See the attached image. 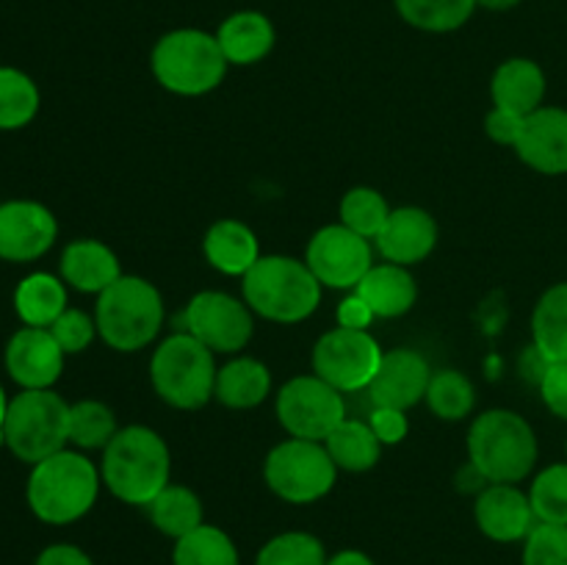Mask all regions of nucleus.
Masks as SVG:
<instances>
[{"label": "nucleus", "instance_id": "40", "mask_svg": "<svg viewBox=\"0 0 567 565\" xmlns=\"http://www.w3.org/2000/svg\"><path fill=\"white\" fill-rule=\"evenodd\" d=\"M537 386L546 408L567 421V363H548Z\"/></svg>", "mask_w": 567, "mask_h": 565}, {"label": "nucleus", "instance_id": "22", "mask_svg": "<svg viewBox=\"0 0 567 565\" xmlns=\"http://www.w3.org/2000/svg\"><path fill=\"white\" fill-rule=\"evenodd\" d=\"M491 94L496 109L529 116L546 97V72L532 59H507L493 72Z\"/></svg>", "mask_w": 567, "mask_h": 565}, {"label": "nucleus", "instance_id": "33", "mask_svg": "<svg viewBox=\"0 0 567 565\" xmlns=\"http://www.w3.org/2000/svg\"><path fill=\"white\" fill-rule=\"evenodd\" d=\"M426 404L432 413L443 421H463L468 419L476 404L474 382L457 369L432 371L430 388H426Z\"/></svg>", "mask_w": 567, "mask_h": 565}, {"label": "nucleus", "instance_id": "27", "mask_svg": "<svg viewBox=\"0 0 567 565\" xmlns=\"http://www.w3.org/2000/svg\"><path fill=\"white\" fill-rule=\"evenodd\" d=\"M532 338L548 363H567V282H557L537 299Z\"/></svg>", "mask_w": 567, "mask_h": 565}, {"label": "nucleus", "instance_id": "45", "mask_svg": "<svg viewBox=\"0 0 567 565\" xmlns=\"http://www.w3.org/2000/svg\"><path fill=\"white\" fill-rule=\"evenodd\" d=\"M327 565H377V563L369 557V554L360 552V548H343V552L332 554V557L327 559Z\"/></svg>", "mask_w": 567, "mask_h": 565}, {"label": "nucleus", "instance_id": "6", "mask_svg": "<svg viewBox=\"0 0 567 565\" xmlns=\"http://www.w3.org/2000/svg\"><path fill=\"white\" fill-rule=\"evenodd\" d=\"M94 325L100 338L116 352H138L161 332L164 299L150 280L122 275L114 286L97 294Z\"/></svg>", "mask_w": 567, "mask_h": 565}, {"label": "nucleus", "instance_id": "42", "mask_svg": "<svg viewBox=\"0 0 567 565\" xmlns=\"http://www.w3.org/2000/svg\"><path fill=\"white\" fill-rule=\"evenodd\" d=\"M526 116L513 114V111H504L493 105L491 114L485 116V131L487 136L496 144H504V147H515L520 138V131H524Z\"/></svg>", "mask_w": 567, "mask_h": 565}, {"label": "nucleus", "instance_id": "8", "mask_svg": "<svg viewBox=\"0 0 567 565\" xmlns=\"http://www.w3.org/2000/svg\"><path fill=\"white\" fill-rule=\"evenodd\" d=\"M216 371L214 352L186 330L158 343L150 360L155 393L177 410H197L214 399Z\"/></svg>", "mask_w": 567, "mask_h": 565}, {"label": "nucleus", "instance_id": "18", "mask_svg": "<svg viewBox=\"0 0 567 565\" xmlns=\"http://www.w3.org/2000/svg\"><path fill=\"white\" fill-rule=\"evenodd\" d=\"M515 153L540 175H567V109L540 105L526 116Z\"/></svg>", "mask_w": 567, "mask_h": 565}, {"label": "nucleus", "instance_id": "35", "mask_svg": "<svg viewBox=\"0 0 567 565\" xmlns=\"http://www.w3.org/2000/svg\"><path fill=\"white\" fill-rule=\"evenodd\" d=\"M114 410L97 399L70 404V443L78 449H105L116 435Z\"/></svg>", "mask_w": 567, "mask_h": 565}, {"label": "nucleus", "instance_id": "29", "mask_svg": "<svg viewBox=\"0 0 567 565\" xmlns=\"http://www.w3.org/2000/svg\"><path fill=\"white\" fill-rule=\"evenodd\" d=\"M150 521H153L155 530L161 535L172 537V541H181L183 535L194 532L197 526H203V502H199L197 493L186 485H169L147 504Z\"/></svg>", "mask_w": 567, "mask_h": 565}, {"label": "nucleus", "instance_id": "36", "mask_svg": "<svg viewBox=\"0 0 567 565\" xmlns=\"http://www.w3.org/2000/svg\"><path fill=\"white\" fill-rule=\"evenodd\" d=\"M327 548L310 532H282L260 546L255 565H327Z\"/></svg>", "mask_w": 567, "mask_h": 565}, {"label": "nucleus", "instance_id": "21", "mask_svg": "<svg viewBox=\"0 0 567 565\" xmlns=\"http://www.w3.org/2000/svg\"><path fill=\"white\" fill-rule=\"evenodd\" d=\"M216 39H219L227 64L252 66L271 53L277 42V31L264 11L241 9L221 20Z\"/></svg>", "mask_w": 567, "mask_h": 565}, {"label": "nucleus", "instance_id": "32", "mask_svg": "<svg viewBox=\"0 0 567 565\" xmlns=\"http://www.w3.org/2000/svg\"><path fill=\"white\" fill-rule=\"evenodd\" d=\"M39 89L17 66H0V131H20L39 114Z\"/></svg>", "mask_w": 567, "mask_h": 565}, {"label": "nucleus", "instance_id": "11", "mask_svg": "<svg viewBox=\"0 0 567 565\" xmlns=\"http://www.w3.org/2000/svg\"><path fill=\"white\" fill-rule=\"evenodd\" d=\"M382 349L369 330L336 327L313 347V374L341 393L363 391L371 386L382 363Z\"/></svg>", "mask_w": 567, "mask_h": 565}, {"label": "nucleus", "instance_id": "24", "mask_svg": "<svg viewBox=\"0 0 567 565\" xmlns=\"http://www.w3.org/2000/svg\"><path fill=\"white\" fill-rule=\"evenodd\" d=\"M203 253L216 271L244 277L260 258V244L252 227L238 219H219L208 227Z\"/></svg>", "mask_w": 567, "mask_h": 565}, {"label": "nucleus", "instance_id": "16", "mask_svg": "<svg viewBox=\"0 0 567 565\" xmlns=\"http://www.w3.org/2000/svg\"><path fill=\"white\" fill-rule=\"evenodd\" d=\"M430 380L432 369L424 355L410 347H399L382 355L380 369L369 386V397L374 408H396L408 413L426 397Z\"/></svg>", "mask_w": 567, "mask_h": 565}, {"label": "nucleus", "instance_id": "44", "mask_svg": "<svg viewBox=\"0 0 567 565\" xmlns=\"http://www.w3.org/2000/svg\"><path fill=\"white\" fill-rule=\"evenodd\" d=\"M33 565H94V559L72 543H53V546L42 548Z\"/></svg>", "mask_w": 567, "mask_h": 565}, {"label": "nucleus", "instance_id": "9", "mask_svg": "<svg viewBox=\"0 0 567 565\" xmlns=\"http://www.w3.org/2000/svg\"><path fill=\"white\" fill-rule=\"evenodd\" d=\"M338 465L321 441L288 438L277 443L264 463V480L288 504H313L336 487Z\"/></svg>", "mask_w": 567, "mask_h": 565}, {"label": "nucleus", "instance_id": "41", "mask_svg": "<svg viewBox=\"0 0 567 565\" xmlns=\"http://www.w3.org/2000/svg\"><path fill=\"white\" fill-rule=\"evenodd\" d=\"M369 424L371 430H374V435L380 438L382 446L402 443L410 432L408 415H404V410H396V408H374L371 410Z\"/></svg>", "mask_w": 567, "mask_h": 565}, {"label": "nucleus", "instance_id": "10", "mask_svg": "<svg viewBox=\"0 0 567 565\" xmlns=\"http://www.w3.org/2000/svg\"><path fill=\"white\" fill-rule=\"evenodd\" d=\"M277 419L291 438L321 441L347 419L343 393L316 374H299L277 393Z\"/></svg>", "mask_w": 567, "mask_h": 565}, {"label": "nucleus", "instance_id": "7", "mask_svg": "<svg viewBox=\"0 0 567 565\" xmlns=\"http://www.w3.org/2000/svg\"><path fill=\"white\" fill-rule=\"evenodd\" d=\"M70 441V404L53 391H20L9 399L3 424V446L17 460L37 465L61 452Z\"/></svg>", "mask_w": 567, "mask_h": 565}, {"label": "nucleus", "instance_id": "19", "mask_svg": "<svg viewBox=\"0 0 567 565\" xmlns=\"http://www.w3.org/2000/svg\"><path fill=\"white\" fill-rule=\"evenodd\" d=\"M377 249L388 264L413 266L432 255L437 244V222L430 210L419 205H402L393 208L385 227L374 238Z\"/></svg>", "mask_w": 567, "mask_h": 565}, {"label": "nucleus", "instance_id": "3", "mask_svg": "<svg viewBox=\"0 0 567 565\" xmlns=\"http://www.w3.org/2000/svg\"><path fill=\"white\" fill-rule=\"evenodd\" d=\"M241 291L252 314L277 325L305 321L321 302V282L305 260L291 255H260L241 277Z\"/></svg>", "mask_w": 567, "mask_h": 565}, {"label": "nucleus", "instance_id": "34", "mask_svg": "<svg viewBox=\"0 0 567 565\" xmlns=\"http://www.w3.org/2000/svg\"><path fill=\"white\" fill-rule=\"evenodd\" d=\"M391 210L393 208L388 205V199L377 188L354 186L343 194L338 214H341V225H347L349 230L360 233L363 238L374 242L382 227H385Z\"/></svg>", "mask_w": 567, "mask_h": 565}, {"label": "nucleus", "instance_id": "25", "mask_svg": "<svg viewBox=\"0 0 567 565\" xmlns=\"http://www.w3.org/2000/svg\"><path fill=\"white\" fill-rule=\"evenodd\" d=\"M271 371L255 358H233L216 371L214 397L230 410H252L269 397Z\"/></svg>", "mask_w": 567, "mask_h": 565}, {"label": "nucleus", "instance_id": "4", "mask_svg": "<svg viewBox=\"0 0 567 565\" xmlns=\"http://www.w3.org/2000/svg\"><path fill=\"white\" fill-rule=\"evenodd\" d=\"M468 458L485 482L518 485L537 463L535 430L515 410H485L468 430Z\"/></svg>", "mask_w": 567, "mask_h": 565}, {"label": "nucleus", "instance_id": "46", "mask_svg": "<svg viewBox=\"0 0 567 565\" xmlns=\"http://www.w3.org/2000/svg\"><path fill=\"white\" fill-rule=\"evenodd\" d=\"M518 3L520 0H476V6H480V9H487V11H509V9H515Z\"/></svg>", "mask_w": 567, "mask_h": 565}, {"label": "nucleus", "instance_id": "1", "mask_svg": "<svg viewBox=\"0 0 567 565\" xmlns=\"http://www.w3.org/2000/svg\"><path fill=\"white\" fill-rule=\"evenodd\" d=\"M100 476L120 502L147 507L172 482L169 446L150 427H122L103 449Z\"/></svg>", "mask_w": 567, "mask_h": 565}, {"label": "nucleus", "instance_id": "17", "mask_svg": "<svg viewBox=\"0 0 567 565\" xmlns=\"http://www.w3.org/2000/svg\"><path fill=\"white\" fill-rule=\"evenodd\" d=\"M474 518L482 535L496 543L526 541L537 526L529 493L520 491L518 485H504V482H491L482 487L474 504Z\"/></svg>", "mask_w": 567, "mask_h": 565}, {"label": "nucleus", "instance_id": "26", "mask_svg": "<svg viewBox=\"0 0 567 565\" xmlns=\"http://www.w3.org/2000/svg\"><path fill=\"white\" fill-rule=\"evenodd\" d=\"M14 310L25 327H50L66 310V286L55 275L33 271L14 291Z\"/></svg>", "mask_w": 567, "mask_h": 565}, {"label": "nucleus", "instance_id": "30", "mask_svg": "<svg viewBox=\"0 0 567 565\" xmlns=\"http://www.w3.org/2000/svg\"><path fill=\"white\" fill-rule=\"evenodd\" d=\"M408 25L426 33H452L471 20L476 0H393Z\"/></svg>", "mask_w": 567, "mask_h": 565}, {"label": "nucleus", "instance_id": "14", "mask_svg": "<svg viewBox=\"0 0 567 565\" xmlns=\"http://www.w3.org/2000/svg\"><path fill=\"white\" fill-rule=\"evenodd\" d=\"M59 236V222L53 210L33 199H9L0 203V260L28 264L53 247Z\"/></svg>", "mask_w": 567, "mask_h": 565}, {"label": "nucleus", "instance_id": "20", "mask_svg": "<svg viewBox=\"0 0 567 565\" xmlns=\"http://www.w3.org/2000/svg\"><path fill=\"white\" fill-rule=\"evenodd\" d=\"M61 280L83 294H103L122 277L120 258L97 238H78L61 253Z\"/></svg>", "mask_w": 567, "mask_h": 565}, {"label": "nucleus", "instance_id": "38", "mask_svg": "<svg viewBox=\"0 0 567 565\" xmlns=\"http://www.w3.org/2000/svg\"><path fill=\"white\" fill-rule=\"evenodd\" d=\"M524 565H567V526L537 524L524 541Z\"/></svg>", "mask_w": 567, "mask_h": 565}, {"label": "nucleus", "instance_id": "43", "mask_svg": "<svg viewBox=\"0 0 567 565\" xmlns=\"http://www.w3.org/2000/svg\"><path fill=\"white\" fill-rule=\"evenodd\" d=\"M374 319H377L374 310L369 308V302H365L358 291H352L341 305H338V327H349V330H369Z\"/></svg>", "mask_w": 567, "mask_h": 565}, {"label": "nucleus", "instance_id": "23", "mask_svg": "<svg viewBox=\"0 0 567 565\" xmlns=\"http://www.w3.org/2000/svg\"><path fill=\"white\" fill-rule=\"evenodd\" d=\"M354 291L369 302L377 319H396L404 316L419 299V282L410 275L408 266L374 264L365 271Z\"/></svg>", "mask_w": 567, "mask_h": 565}, {"label": "nucleus", "instance_id": "2", "mask_svg": "<svg viewBox=\"0 0 567 565\" xmlns=\"http://www.w3.org/2000/svg\"><path fill=\"white\" fill-rule=\"evenodd\" d=\"M100 482L103 476L92 460L81 452L61 449L42 463L31 465L25 487L28 507L44 524H75L97 502Z\"/></svg>", "mask_w": 567, "mask_h": 565}, {"label": "nucleus", "instance_id": "13", "mask_svg": "<svg viewBox=\"0 0 567 565\" xmlns=\"http://www.w3.org/2000/svg\"><path fill=\"white\" fill-rule=\"evenodd\" d=\"M305 264L316 275V280L338 291H354L365 271L374 266L371 242L347 225H327L313 233L305 253Z\"/></svg>", "mask_w": 567, "mask_h": 565}, {"label": "nucleus", "instance_id": "31", "mask_svg": "<svg viewBox=\"0 0 567 565\" xmlns=\"http://www.w3.org/2000/svg\"><path fill=\"white\" fill-rule=\"evenodd\" d=\"M172 565H241V557L225 530L203 524L175 541Z\"/></svg>", "mask_w": 567, "mask_h": 565}, {"label": "nucleus", "instance_id": "47", "mask_svg": "<svg viewBox=\"0 0 567 565\" xmlns=\"http://www.w3.org/2000/svg\"><path fill=\"white\" fill-rule=\"evenodd\" d=\"M6 410H9V397H6L3 386H0V446H3V424H6Z\"/></svg>", "mask_w": 567, "mask_h": 565}, {"label": "nucleus", "instance_id": "5", "mask_svg": "<svg viewBox=\"0 0 567 565\" xmlns=\"http://www.w3.org/2000/svg\"><path fill=\"white\" fill-rule=\"evenodd\" d=\"M153 75L166 92L181 97L208 94L225 81L227 59L216 33L199 28H175L155 42L150 55Z\"/></svg>", "mask_w": 567, "mask_h": 565}, {"label": "nucleus", "instance_id": "37", "mask_svg": "<svg viewBox=\"0 0 567 565\" xmlns=\"http://www.w3.org/2000/svg\"><path fill=\"white\" fill-rule=\"evenodd\" d=\"M529 502L537 524L567 526V463H554L535 476L529 487Z\"/></svg>", "mask_w": 567, "mask_h": 565}, {"label": "nucleus", "instance_id": "12", "mask_svg": "<svg viewBox=\"0 0 567 565\" xmlns=\"http://www.w3.org/2000/svg\"><path fill=\"white\" fill-rule=\"evenodd\" d=\"M183 325L188 336L205 343L214 355L241 352L255 330L249 305L225 291H199L188 299Z\"/></svg>", "mask_w": 567, "mask_h": 565}, {"label": "nucleus", "instance_id": "28", "mask_svg": "<svg viewBox=\"0 0 567 565\" xmlns=\"http://www.w3.org/2000/svg\"><path fill=\"white\" fill-rule=\"evenodd\" d=\"M324 446L327 452H330L332 463L341 471H352V474L374 469V465L380 463L382 454V443L380 438L374 435L369 421L358 419H343L341 424L330 432Z\"/></svg>", "mask_w": 567, "mask_h": 565}, {"label": "nucleus", "instance_id": "15", "mask_svg": "<svg viewBox=\"0 0 567 565\" xmlns=\"http://www.w3.org/2000/svg\"><path fill=\"white\" fill-rule=\"evenodd\" d=\"M6 371L22 391L53 388L64 371V349L48 327H20L6 343Z\"/></svg>", "mask_w": 567, "mask_h": 565}, {"label": "nucleus", "instance_id": "39", "mask_svg": "<svg viewBox=\"0 0 567 565\" xmlns=\"http://www.w3.org/2000/svg\"><path fill=\"white\" fill-rule=\"evenodd\" d=\"M48 330L53 332V338L59 341V347L64 349V355L83 352V349L94 341V336H97L94 316L83 314V310L78 308H66Z\"/></svg>", "mask_w": 567, "mask_h": 565}]
</instances>
